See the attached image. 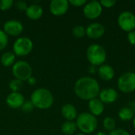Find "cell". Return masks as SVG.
Here are the masks:
<instances>
[{
    "instance_id": "f1b7e54d",
    "label": "cell",
    "mask_w": 135,
    "mask_h": 135,
    "mask_svg": "<svg viewBox=\"0 0 135 135\" xmlns=\"http://www.w3.org/2000/svg\"><path fill=\"white\" fill-rule=\"evenodd\" d=\"M100 2L102 7H105V8H112L116 4L115 0H102Z\"/></svg>"
},
{
    "instance_id": "7a4b0ae2",
    "label": "cell",
    "mask_w": 135,
    "mask_h": 135,
    "mask_svg": "<svg viewBox=\"0 0 135 135\" xmlns=\"http://www.w3.org/2000/svg\"><path fill=\"white\" fill-rule=\"evenodd\" d=\"M30 100L35 108L46 110L52 106L54 103V97L48 89L39 88L32 92Z\"/></svg>"
},
{
    "instance_id": "d4e9b609",
    "label": "cell",
    "mask_w": 135,
    "mask_h": 135,
    "mask_svg": "<svg viewBox=\"0 0 135 135\" xmlns=\"http://www.w3.org/2000/svg\"><path fill=\"white\" fill-rule=\"evenodd\" d=\"M8 42H9L8 36L5 33V32L3 30L0 29V51L5 49L6 47Z\"/></svg>"
},
{
    "instance_id": "7c38bea8",
    "label": "cell",
    "mask_w": 135,
    "mask_h": 135,
    "mask_svg": "<svg viewBox=\"0 0 135 135\" xmlns=\"http://www.w3.org/2000/svg\"><path fill=\"white\" fill-rule=\"evenodd\" d=\"M104 32H105L104 26L101 23H98V22L89 24L85 28V35L92 40L100 39L104 36Z\"/></svg>"
},
{
    "instance_id": "d590c367",
    "label": "cell",
    "mask_w": 135,
    "mask_h": 135,
    "mask_svg": "<svg viewBox=\"0 0 135 135\" xmlns=\"http://www.w3.org/2000/svg\"><path fill=\"white\" fill-rule=\"evenodd\" d=\"M133 127H134V129L135 131V115L134 117V119H133Z\"/></svg>"
},
{
    "instance_id": "d6a6232c",
    "label": "cell",
    "mask_w": 135,
    "mask_h": 135,
    "mask_svg": "<svg viewBox=\"0 0 135 135\" xmlns=\"http://www.w3.org/2000/svg\"><path fill=\"white\" fill-rule=\"evenodd\" d=\"M27 81H28V85H34L36 83V78L35 77H33V76H31V77L27 80Z\"/></svg>"
},
{
    "instance_id": "ba28073f",
    "label": "cell",
    "mask_w": 135,
    "mask_h": 135,
    "mask_svg": "<svg viewBox=\"0 0 135 135\" xmlns=\"http://www.w3.org/2000/svg\"><path fill=\"white\" fill-rule=\"evenodd\" d=\"M117 22L122 30L130 32L135 29V14L129 10L123 11L119 13Z\"/></svg>"
},
{
    "instance_id": "277c9868",
    "label": "cell",
    "mask_w": 135,
    "mask_h": 135,
    "mask_svg": "<svg viewBox=\"0 0 135 135\" xmlns=\"http://www.w3.org/2000/svg\"><path fill=\"white\" fill-rule=\"evenodd\" d=\"M86 58L92 66H100L104 64L107 59V52L103 46L93 44L86 50Z\"/></svg>"
},
{
    "instance_id": "e575fe53",
    "label": "cell",
    "mask_w": 135,
    "mask_h": 135,
    "mask_svg": "<svg viewBox=\"0 0 135 135\" xmlns=\"http://www.w3.org/2000/svg\"><path fill=\"white\" fill-rule=\"evenodd\" d=\"M96 135H107V134H106V133H104V132H103V131H100V132L97 133Z\"/></svg>"
},
{
    "instance_id": "52a82bcc",
    "label": "cell",
    "mask_w": 135,
    "mask_h": 135,
    "mask_svg": "<svg viewBox=\"0 0 135 135\" xmlns=\"http://www.w3.org/2000/svg\"><path fill=\"white\" fill-rule=\"evenodd\" d=\"M119 89L124 93H131L135 90V73L126 72L118 79Z\"/></svg>"
},
{
    "instance_id": "ffe728a7",
    "label": "cell",
    "mask_w": 135,
    "mask_h": 135,
    "mask_svg": "<svg viewBox=\"0 0 135 135\" xmlns=\"http://www.w3.org/2000/svg\"><path fill=\"white\" fill-rule=\"evenodd\" d=\"M78 127L74 121H66L62 123L61 127L62 132L66 135H73L76 133Z\"/></svg>"
},
{
    "instance_id": "9c48e42d",
    "label": "cell",
    "mask_w": 135,
    "mask_h": 135,
    "mask_svg": "<svg viewBox=\"0 0 135 135\" xmlns=\"http://www.w3.org/2000/svg\"><path fill=\"white\" fill-rule=\"evenodd\" d=\"M102 10L103 7L100 2L96 0H93L89 2H87V3L84 6L83 14L86 18L89 20H94L101 15Z\"/></svg>"
},
{
    "instance_id": "2e32d148",
    "label": "cell",
    "mask_w": 135,
    "mask_h": 135,
    "mask_svg": "<svg viewBox=\"0 0 135 135\" xmlns=\"http://www.w3.org/2000/svg\"><path fill=\"white\" fill-rule=\"evenodd\" d=\"M44 13V9L41 6L38 4H31L28 6L25 14L31 20H38L40 19Z\"/></svg>"
},
{
    "instance_id": "30bf717a",
    "label": "cell",
    "mask_w": 135,
    "mask_h": 135,
    "mask_svg": "<svg viewBox=\"0 0 135 135\" xmlns=\"http://www.w3.org/2000/svg\"><path fill=\"white\" fill-rule=\"evenodd\" d=\"M24 29V26L21 22L17 20L7 21L3 25V31L8 36H19Z\"/></svg>"
},
{
    "instance_id": "83f0119b",
    "label": "cell",
    "mask_w": 135,
    "mask_h": 135,
    "mask_svg": "<svg viewBox=\"0 0 135 135\" xmlns=\"http://www.w3.org/2000/svg\"><path fill=\"white\" fill-rule=\"evenodd\" d=\"M14 6L17 9H18L20 11H25L28 7V4L25 1L18 0L14 3Z\"/></svg>"
},
{
    "instance_id": "4316f807",
    "label": "cell",
    "mask_w": 135,
    "mask_h": 135,
    "mask_svg": "<svg viewBox=\"0 0 135 135\" xmlns=\"http://www.w3.org/2000/svg\"><path fill=\"white\" fill-rule=\"evenodd\" d=\"M35 108L34 105L32 104V101L31 100H25L23 105L21 106V109L23 112H31L32 111H33V109Z\"/></svg>"
},
{
    "instance_id": "3957f363",
    "label": "cell",
    "mask_w": 135,
    "mask_h": 135,
    "mask_svg": "<svg viewBox=\"0 0 135 135\" xmlns=\"http://www.w3.org/2000/svg\"><path fill=\"white\" fill-rule=\"evenodd\" d=\"M76 124L78 129L85 134H89L93 133L97 127H98V121L97 117L92 115L89 112H82L79 114L76 119Z\"/></svg>"
},
{
    "instance_id": "ac0fdd59",
    "label": "cell",
    "mask_w": 135,
    "mask_h": 135,
    "mask_svg": "<svg viewBox=\"0 0 135 135\" xmlns=\"http://www.w3.org/2000/svg\"><path fill=\"white\" fill-rule=\"evenodd\" d=\"M61 114L67 121H73L78 117V111L71 104H64L61 108Z\"/></svg>"
},
{
    "instance_id": "7402d4cb",
    "label": "cell",
    "mask_w": 135,
    "mask_h": 135,
    "mask_svg": "<svg viewBox=\"0 0 135 135\" xmlns=\"http://www.w3.org/2000/svg\"><path fill=\"white\" fill-rule=\"evenodd\" d=\"M103 127L106 131L111 132L115 129L116 127L115 120L112 117H106L103 121Z\"/></svg>"
},
{
    "instance_id": "8d00e7d4",
    "label": "cell",
    "mask_w": 135,
    "mask_h": 135,
    "mask_svg": "<svg viewBox=\"0 0 135 135\" xmlns=\"http://www.w3.org/2000/svg\"><path fill=\"white\" fill-rule=\"evenodd\" d=\"M75 135H85V134H83V133H78V134H76Z\"/></svg>"
},
{
    "instance_id": "1f68e13d",
    "label": "cell",
    "mask_w": 135,
    "mask_h": 135,
    "mask_svg": "<svg viewBox=\"0 0 135 135\" xmlns=\"http://www.w3.org/2000/svg\"><path fill=\"white\" fill-rule=\"evenodd\" d=\"M127 40L129 41V43L133 45V46H135V29L128 32L127 34Z\"/></svg>"
},
{
    "instance_id": "9a60e30c",
    "label": "cell",
    "mask_w": 135,
    "mask_h": 135,
    "mask_svg": "<svg viewBox=\"0 0 135 135\" xmlns=\"http://www.w3.org/2000/svg\"><path fill=\"white\" fill-rule=\"evenodd\" d=\"M99 77L106 81H111L115 77V70L114 68L108 64H103L99 66L97 70Z\"/></svg>"
},
{
    "instance_id": "44dd1931",
    "label": "cell",
    "mask_w": 135,
    "mask_h": 135,
    "mask_svg": "<svg viewBox=\"0 0 135 135\" xmlns=\"http://www.w3.org/2000/svg\"><path fill=\"white\" fill-rule=\"evenodd\" d=\"M135 113L129 108V107H123L122 108L118 113V116L119 118L124 121V122H127L130 120H132L134 117Z\"/></svg>"
},
{
    "instance_id": "484cf974",
    "label": "cell",
    "mask_w": 135,
    "mask_h": 135,
    "mask_svg": "<svg viewBox=\"0 0 135 135\" xmlns=\"http://www.w3.org/2000/svg\"><path fill=\"white\" fill-rule=\"evenodd\" d=\"M13 5V0H0V9L8 10Z\"/></svg>"
},
{
    "instance_id": "d6986e66",
    "label": "cell",
    "mask_w": 135,
    "mask_h": 135,
    "mask_svg": "<svg viewBox=\"0 0 135 135\" xmlns=\"http://www.w3.org/2000/svg\"><path fill=\"white\" fill-rule=\"evenodd\" d=\"M16 55H14L13 52L12 51H6L4 52L1 58H0V62L2 64V66L8 67L10 66H13L15 62V57Z\"/></svg>"
},
{
    "instance_id": "5b68a950",
    "label": "cell",
    "mask_w": 135,
    "mask_h": 135,
    "mask_svg": "<svg viewBox=\"0 0 135 135\" xmlns=\"http://www.w3.org/2000/svg\"><path fill=\"white\" fill-rule=\"evenodd\" d=\"M12 73L16 79L24 81H27L32 76V69L30 64L26 61L19 60L13 65Z\"/></svg>"
},
{
    "instance_id": "603a6c76",
    "label": "cell",
    "mask_w": 135,
    "mask_h": 135,
    "mask_svg": "<svg viewBox=\"0 0 135 135\" xmlns=\"http://www.w3.org/2000/svg\"><path fill=\"white\" fill-rule=\"evenodd\" d=\"M9 89H11L12 92L13 93H19V91L22 89L23 87V81L18 80V79H13L9 81Z\"/></svg>"
},
{
    "instance_id": "836d02e7",
    "label": "cell",
    "mask_w": 135,
    "mask_h": 135,
    "mask_svg": "<svg viewBox=\"0 0 135 135\" xmlns=\"http://www.w3.org/2000/svg\"><path fill=\"white\" fill-rule=\"evenodd\" d=\"M129 108H131V109L135 113V100H133V101H131V102L130 103Z\"/></svg>"
},
{
    "instance_id": "cb8c5ba5",
    "label": "cell",
    "mask_w": 135,
    "mask_h": 135,
    "mask_svg": "<svg viewBox=\"0 0 135 135\" xmlns=\"http://www.w3.org/2000/svg\"><path fill=\"white\" fill-rule=\"evenodd\" d=\"M72 34L76 38H82L85 36V28L81 25H76L72 29Z\"/></svg>"
},
{
    "instance_id": "5bb4252c",
    "label": "cell",
    "mask_w": 135,
    "mask_h": 135,
    "mask_svg": "<svg viewBox=\"0 0 135 135\" xmlns=\"http://www.w3.org/2000/svg\"><path fill=\"white\" fill-rule=\"evenodd\" d=\"M6 104L13 109H17L19 108H21L25 102V97L24 96L20 93H10L6 99Z\"/></svg>"
},
{
    "instance_id": "8fae6325",
    "label": "cell",
    "mask_w": 135,
    "mask_h": 135,
    "mask_svg": "<svg viewBox=\"0 0 135 135\" xmlns=\"http://www.w3.org/2000/svg\"><path fill=\"white\" fill-rule=\"evenodd\" d=\"M70 3L67 0H52L50 3V11L55 16H62L69 9Z\"/></svg>"
},
{
    "instance_id": "8992f818",
    "label": "cell",
    "mask_w": 135,
    "mask_h": 135,
    "mask_svg": "<svg viewBox=\"0 0 135 135\" xmlns=\"http://www.w3.org/2000/svg\"><path fill=\"white\" fill-rule=\"evenodd\" d=\"M33 49V43L28 37L17 38L13 45V51L15 55L25 56L32 52Z\"/></svg>"
},
{
    "instance_id": "4fadbf2b",
    "label": "cell",
    "mask_w": 135,
    "mask_h": 135,
    "mask_svg": "<svg viewBox=\"0 0 135 135\" xmlns=\"http://www.w3.org/2000/svg\"><path fill=\"white\" fill-rule=\"evenodd\" d=\"M99 100L104 104H110L115 103L119 97L117 91L113 88H105L100 90L99 93Z\"/></svg>"
},
{
    "instance_id": "6da1fadb",
    "label": "cell",
    "mask_w": 135,
    "mask_h": 135,
    "mask_svg": "<svg viewBox=\"0 0 135 135\" xmlns=\"http://www.w3.org/2000/svg\"><path fill=\"white\" fill-rule=\"evenodd\" d=\"M100 92L98 81L92 77H81L74 85L76 96L83 100H91L97 98Z\"/></svg>"
},
{
    "instance_id": "74e56055",
    "label": "cell",
    "mask_w": 135,
    "mask_h": 135,
    "mask_svg": "<svg viewBox=\"0 0 135 135\" xmlns=\"http://www.w3.org/2000/svg\"><path fill=\"white\" fill-rule=\"evenodd\" d=\"M0 25H1V21H0Z\"/></svg>"
},
{
    "instance_id": "f546056e",
    "label": "cell",
    "mask_w": 135,
    "mask_h": 135,
    "mask_svg": "<svg viewBox=\"0 0 135 135\" xmlns=\"http://www.w3.org/2000/svg\"><path fill=\"white\" fill-rule=\"evenodd\" d=\"M108 135H131L130 133L124 130V129H121V128H119V129H115L114 131L109 132V134Z\"/></svg>"
},
{
    "instance_id": "4dcf8cb0",
    "label": "cell",
    "mask_w": 135,
    "mask_h": 135,
    "mask_svg": "<svg viewBox=\"0 0 135 135\" xmlns=\"http://www.w3.org/2000/svg\"><path fill=\"white\" fill-rule=\"evenodd\" d=\"M69 3L71 4L74 6L76 7H80V6H83L87 3L86 0H70Z\"/></svg>"
},
{
    "instance_id": "e0dca14e",
    "label": "cell",
    "mask_w": 135,
    "mask_h": 135,
    "mask_svg": "<svg viewBox=\"0 0 135 135\" xmlns=\"http://www.w3.org/2000/svg\"><path fill=\"white\" fill-rule=\"evenodd\" d=\"M89 110L94 116H99L104 112V104L98 98L93 99L89 101Z\"/></svg>"
}]
</instances>
